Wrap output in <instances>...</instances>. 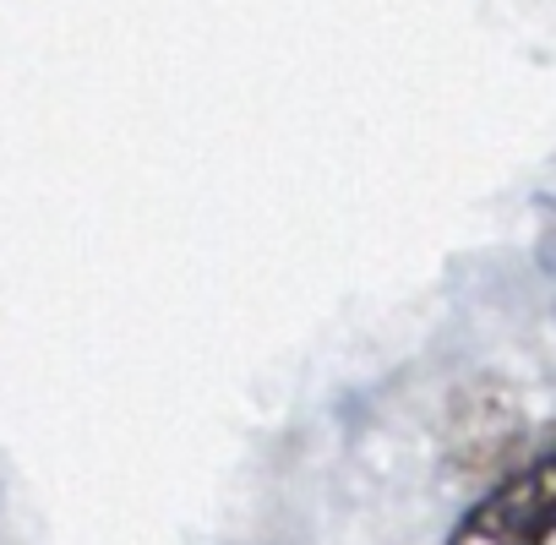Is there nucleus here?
I'll return each instance as SVG.
<instances>
[{
	"instance_id": "f03ea898",
	"label": "nucleus",
	"mask_w": 556,
	"mask_h": 545,
	"mask_svg": "<svg viewBox=\"0 0 556 545\" xmlns=\"http://www.w3.org/2000/svg\"><path fill=\"white\" fill-rule=\"evenodd\" d=\"M523 447V404L502 382H475L453 404V464L464 474L507 469Z\"/></svg>"
},
{
	"instance_id": "f257e3e1",
	"label": "nucleus",
	"mask_w": 556,
	"mask_h": 545,
	"mask_svg": "<svg viewBox=\"0 0 556 545\" xmlns=\"http://www.w3.org/2000/svg\"><path fill=\"white\" fill-rule=\"evenodd\" d=\"M556 518V458L540 453L502 474L447 534V545H551Z\"/></svg>"
}]
</instances>
